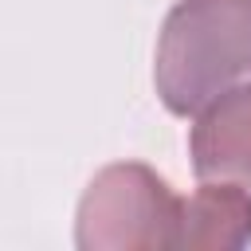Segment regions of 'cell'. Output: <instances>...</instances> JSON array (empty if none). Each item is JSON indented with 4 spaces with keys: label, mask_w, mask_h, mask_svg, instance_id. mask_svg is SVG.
<instances>
[{
    "label": "cell",
    "mask_w": 251,
    "mask_h": 251,
    "mask_svg": "<svg viewBox=\"0 0 251 251\" xmlns=\"http://www.w3.org/2000/svg\"><path fill=\"white\" fill-rule=\"evenodd\" d=\"M196 169L251 176V90H227L196 129Z\"/></svg>",
    "instance_id": "2"
},
{
    "label": "cell",
    "mask_w": 251,
    "mask_h": 251,
    "mask_svg": "<svg viewBox=\"0 0 251 251\" xmlns=\"http://www.w3.org/2000/svg\"><path fill=\"white\" fill-rule=\"evenodd\" d=\"M251 78V0H188L169 16L161 90L173 110H196L224 82Z\"/></svg>",
    "instance_id": "1"
}]
</instances>
